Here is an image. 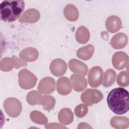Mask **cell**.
<instances>
[{"label":"cell","instance_id":"cell-1","mask_svg":"<svg viewBox=\"0 0 129 129\" xmlns=\"http://www.w3.org/2000/svg\"><path fill=\"white\" fill-rule=\"evenodd\" d=\"M107 103L109 109L115 114H123L129 109L128 92L121 87L111 90L107 97Z\"/></svg>","mask_w":129,"mask_h":129},{"label":"cell","instance_id":"cell-2","mask_svg":"<svg viewBox=\"0 0 129 129\" xmlns=\"http://www.w3.org/2000/svg\"><path fill=\"white\" fill-rule=\"evenodd\" d=\"M25 8L23 1H4L0 4L1 20L7 22H14L19 18Z\"/></svg>","mask_w":129,"mask_h":129},{"label":"cell","instance_id":"cell-3","mask_svg":"<svg viewBox=\"0 0 129 129\" xmlns=\"http://www.w3.org/2000/svg\"><path fill=\"white\" fill-rule=\"evenodd\" d=\"M18 77L19 85L24 89H30L34 87L37 80L36 77L26 69L19 72Z\"/></svg>","mask_w":129,"mask_h":129},{"label":"cell","instance_id":"cell-4","mask_svg":"<svg viewBox=\"0 0 129 129\" xmlns=\"http://www.w3.org/2000/svg\"><path fill=\"white\" fill-rule=\"evenodd\" d=\"M4 108L9 116L16 117L21 113L22 105L18 99L15 98H8L4 102Z\"/></svg>","mask_w":129,"mask_h":129},{"label":"cell","instance_id":"cell-5","mask_svg":"<svg viewBox=\"0 0 129 129\" xmlns=\"http://www.w3.org/2000/svg\"><path fill=\"white\" fill-rule=\"evenodd\" d=\"M103 97V94L100 91L94 89H88L82 93L81 98L83 102L91 106L99 102Z\"/></svg>","mask_w":129,"mask_h":129},{"label":"cell","instance_id":"cell-6","mask_svg":"<svg viewBox=\"0 0 129 129\" xmlns=\"http://www.w3.org/2000/svg\"><path fill=\"white\" fill-rule=\"evenodd\" d=\"M103 72L102 69L98 66L92 67L89 71L88 80L90 86L93 88L99 86L103 81Z\"/></svg>","mask_w":129,"mask_h":129},{"label":"cell","instance_id":"cell-7","mask_svg":"<svg viewBox=\"0 0 129 129\" xmlns=\"http://www.w3.org/2000/svg\"><path fill=\"white\" fill-rule=\"evenodd\" d=\"M112 62L114 68L118 70H122L128 66V55L123 51L116 52L112 56Z\"/></svg>","mask_w":129,"mask_h":129},{"label":"cell","instance_id":"cell-8","mask_svg":"<svg viewBox=\"0 0 129 129\" xmlns=\"http://www.w3.org/2000/svg\"><path fill=\"white\" fill-rule=\"evenodd\" d=\"M67 69L66 62L62 59L57 58L53 60L50 64V70L52 75L56 77L63 75Z\"/></svg>","mask_w":129,"mask_h":129},{"label":"cell","instance_id":"cell-9","mask_svg":"<svg viewBox=\"0 0 129 129\" xmlns=\"http://www.w3.org/2000/svg\"><path fill=\"white\" fill-rule=\"evenodd\" d=\"M38 90L40 93L44 94H48L55 90V81L49 77L43 78L39 82Z\"/></svg>","mask_w":129,"mask_h":129},{"label":"cell","instance_id":"cell-10","mask_svg":"<svg viewBox=\"0 0 129 129\" xmlns=\"http://www.w3.org/2000/svg\"><path fill=\"white\" fill-rule=\"evenodd\" d=\"M73 87L76 91L84 90L87 86V80L84 76L78 74H73L71 76Z\"/></svg>","mask_w":129,"mask_h":129},{"label":"cell","instance_id":"cell-11","mask_svg":"<svg viewBox=\"0 0 129 129\" xmlns=\"http://www.w3.org/2000/svg\"><path fill=\"white\" fill-rule=\"evenodd\" d=\"M56 89L60 95L69 94L72 90V86L69 79L65 77L59 78L56 83Z\"/></svg>","mask_w":129,"mask_h":129},{"label":"cell","instance_id":"cell-12","mask_svg":"<svg viewBox=\"0 0 129 129\" xmlns=\"http://www.w3.org/2000/svg\"><path fill=\"white\" fill-rule=\"evenodd\" d=\"M69 67L71 71L74 73L86 75L88 73V67L84 62L77 59H72L69 62Z\"/></svg>","mask_w":129,"mask_h":129},{"label":"cell","instance_id":"cell-13","mask_svg":"<svg viewBox=\"0 0 129 129\" xmlns=\"http://www.w3.org/2000/svg\"><path fill=\"white\" fill-rule=\"evenodd\" d=\"M105 26L108 31L110 33H115L120 29L121 26V21L117 16H110L106 21Z\"/></svg>","mask_w":129,"mask_h":129},{"label":"cell","instance_id":"cell-14","mask_svg":"<svg viewBox=\"0 0 129 129\" xmlns=\"http://www.w3.org/2000/svg\"><path fill=\"white\" fill-rule=\"evenodd\" d=\"M127 37L123 33H119L114 35L111 39V45L115 49H122L127 43Z\"/></svg>","mask_w":129,"mask_h":129},{"label":"cell","instance_id":"cell-15","mask_svg":"<svg viewBox=\"0 0 129 129\" xmlns=\"http://www.w3.org/2000/svg\"><path fill=\"white\" fill-rule=\"evenodd\" d=\"M40 18L39 12L35 9H30L27 10L19 20L21 23H35Z\"/></svg>","mask_w":129,"mask_h":129},{"label":"cell","instance_id":"cell-16","mask_svg":"<svg viewBox=\"0 0 129 129\" xmlns=\"http://www.w3.org/2000/svg\"><path fill=\"white\" fill-rule=\"evenodd\" d=\"M20 57L27 61H34L38 56V51L33 47H27L24 49L19 54Z\"/></svg>","mask_w":129,"mask_h":129},{"label":"cell","instance_id":"cell-17","mask_svg":"<svg viewBox=\"0 0 129 129\" xmlns=\"http://www.w3.org/2000/svg\"><path fill=\"white\" fill-rule=\"evenodd\" d=\"M58 118L59 121L64 125H68L72 122L74 115L72 111L69 108H62L59 112Z\"/></svg>","mask_w":129,"mask_h":129},{"label":"cell","instance_id":"cell-18","mask_svg":"<svg viewBox=\"0 0 129 129\" xmlns=\"http://www.w3.org/2000/svg\"><path fill=\"white\" fill-rule=\"evenodd\" d=\"M94 51V46L91 44H88L80 48L77 52V55L79 58L87 60L92 57Z\"/></svg>","mask_w":129,"mask_h":129},{"label":"cell","instance_id":"cell-19","mask_svg":"<svg viewBox=\"0 0 129 129\" xmlns=\"http://www.w3.org/2000/svg\"><path fill=\"white\" fill-rule=\"evenodd\" d=\"M76 39L81 44L86 43L90 38V33L87 28L84 26H80L76 32Z\"/></svg>","mask_w":129,"mask_h":129},{"label":"cell","instance_id":"cell-20","mask_svg":"<svg viewBox=\"0 0 129 129\" xmlns=\"http://www.w3.org/2000/svg\"><path fill=\"white\" fill-rule=\"evenodd\" d=\"M110 124L116 128H125L128 126L129 120L124 116H114L110 120Z\"/></svg>","mask_w":129,"mask_h":129},{"label":"cell","instance_id":"cell-21","mask_svg":"<svg viewBox=\"0 0 129 129\" xmlns=\"http://www.w3.org/2000/svg\"><path fill=\"white\" fill-rule=\"evenodd\" d=\"M64 15L69 21H75L78 18V11L74 5L71 4L68 5L64 9Z\"/></svg>","mask_w":129,"mask_h":129},{"label":"cell","instance_id":"cell-22","mask_svg":"<svg viewBox=\"0 0 129 129\" xmlns=\"http://www.w3.org/2000/svg\"><path fill=\"white\" fill-rule=\"evenodd\" d=\"M116 72L112 69L106 70L104 75V81L103 86L105 87L111 86L115 82Z\"/></svg>","mask_w":129,"mask_h":129},{"label":"cell","instance_id":"cell-23","mask_svg":"<svg viewBox=\"0 0 129 129\" xmlns=\"http://www.w3.org/2000/svg\"><path fill=\"white\" fill-rule=\"evenodd\" d=\"M42 96L36 91H30L27 95V100L31 105L35 104H41L42 99Z\"/></svg>","mask_w":129,"mask_h":129},{"label":"cell","instance_id":"cell-24","mask_svg":"<svg viewBox=\"0 0 129 129\" xmlns=\"http://www.w3.org/2000/svg\"><path fill=\"white\" fill-rule=\"evenodd\" d=\"M31 120L37 123L45 124L47 122V118L41 112L38 111H33L30 113Z\"/></svg>","mask_w":129,"mask_h":129},{"label":"cell","instance_id":"cell-25","mask_svg":"<svg viewBox=\"0 0 129 129\" xmlns=\"http://www.w3.org/2000/svg\"><path fill=\"white\" fill-rule=\"evenodd\" d=\"M55 99L51 96H43L41 101V104L43 108L46 110L52 109L55 105Z\"/></svg>","mask_w":129,"mask_h":129},{"label":"cell","instance_id":"cell-26","mask_svg":"<svg viewBox=\"0 0 129 129\" xmlns=\"http://www.w3.org/2000/svg\"><path fill=\"white\" fill-rule=\"evenodd\" d=\"M116 82L118 85L122 87H126L128 85V73L127 71L120 72L116 79Z\"/></svg>","mask_w":129,"mask_h":129},{"label":"cell","instance_id":"cell-27","mask_svg":"<svg viewBox=\"0 0 129 129\" xmlns=\"http://www.w3.org/2000/svg\"><path fill=\"white\" fill-rule=\"evenodd\" d=\"M14 66L12 58L6 57L1 61V70L3 71H9L13 69Z\"/></svg>","mask_w":129,"mask_h":129},{"label":"cell","instance_id":"cell-28","mask_svg":"<svg viewBox=\"0 0 129 129\" xmlns=\"http://www.w3.org/2000/svg\"><path fill=\"white\" fill-rule=\"evenodd\" d=\"M76 115L78 117H83L85 116L88 112L87 105L85 104H80L76 107L75 110Z\"/></svg>","mask_w":129,"mask_h":129},{"label":"cell","instance_id":"cell-29","mask_svg":"<svg viewBox=\"0 0 129 129\" xmlns=\"http://www.w3.org/2000/svg\"><path fill=\"white\" fill-rule=\"evenodd\" d=\"M12 59L14 61V66L16 69H18L22 66H27V63L26 62L19 59L16 56H15L14 55L13 56Z\"/></svg>","mask_w":129,"mask_h":129}]
</instances>
